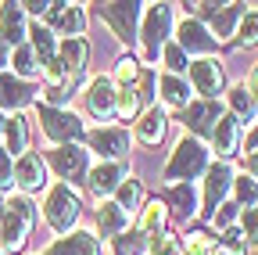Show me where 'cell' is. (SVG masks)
Here are the masks:
<instances>
[{"label":"cell","mask_w":258,"mask_h":255,"mask_svg":"<svg viewBox=\"0 0 258 255\" xmlns=\"http://www.w3.org/2000/svg\"><path fill=\"white\" fill-rule=\"evenodd\" d=\"M32 223H36V205L25 194H8L0 201V241L8 251H18L29 241Z\"/></svg>","instance_id":"obj_1"},{"label":"cell","mask_w":258,"mask_h":255,"mask_svg":"<svg viewBox=\"0 0 258 255\" xmlns=\"http://www.w3.org/2000/svg\"><path fill=\"white\" fill-rule=\"evenodd\" d=\"M201 173H208V144L198 140V137H190V133H183L176 151H172V158H169V166H165V187L190 183Z\"/></svg>","instance_id":"obj_2"},{"label":"cell","mask_w":258,"mask_h":255,"mask_svg":"<svg viewBox=\"0 0 258 255\" xmlns=\"http://www.w3.org/2000/svg\"><path fill=\"white\" fill-rule=\"evenodd\" d=\"M172 43V4H147L140 18V47L147 61H158V54Z\"/></svg>","instance_id":"obj_3"},{"label":"cell","mask_w":258,"mask_h":255,"mask_svg":"<svg viewBox=\"0 0 258 255\" xmlns=\"http://www.w3.org/2000/svg\"><path fill=\"white\" fill-rule=\"evenodd\" d=\"M79 212H83V201H79L76 190L69 183H54L50 194H47V201H43V216L50 223V230L69 234L76 223H79Z\"/></svg>","instance_id":"obj_4"},{"label":"cell","mask_w":258,"mask_h":255,"mask_svg":"<svg viewBox=\"0 0 258 255\" xmlns=\"http://www.w3.org/2000/svg\"><path fill=\"white\" fill-rule=\"evenodd\" d=\"M147 4H137V0H118V4H97V15H101L118 43H133L140 40V18H144Z\"/></svg>","instance_id":"obj_5"},{"label":"cell","mask_w":258,"mask_h":255,"mask_svg":"<svg viewBox=\"0 0 258 255\" xmlns=\"http://www.w3.org/2000/svg\"><path fill=\"white\" fill-rule=\"evenodd\" d=\"M36 115H40L43 133H47L54 144H79V140H86V130H83V122H79V115H76V112L40 105V108H36Z\"/></svg>","instance_id":"obj_6"},{"label":"cell","mask_w":258,"mask_h":255,"mask_svg":"<svg viewBox=\"0 0 258 255\" xmlns=\"http://www.w3.org/2000/svg\"><path fill=\"white\" fill-rule=\"evenodd\" d=\"M233 190V169L230 162H212L205 173V190H201V219H215V212L226 205V194Z\"/></svg>","instance_id":"obj_7"},{"label":"cell","mask_w":258,"mask_h":255,"mask_svg":"<svg viewBox=\"0 0 258 255\" xmlns=\"http://www.w3.org/2000/svg\"><path fill=\"white\" fill-rule=\"evenodd\" d=\"M47 162L54 166V173L61 176V183H86V176H90V151L86 147H79V144H57V147H50V155H47Z\"/></svg>","instance_id":"obj_8"},{"label":"cell","mask_w":258,"mask_h":255,"mask_svg":"<svg viewBox=\"0 0 258 255\" xmlns=\"http://www.w3.org/2000/svg\"><path fill=\"white\" fill-rule=\"evenodd\" d=\"M194 18L208 25V33L215 29V40H233L237 25L244 18V4H190Z\"/></svg>","instance_id":"obj_9"},{"label":"cell","mask_w":258,"mask_h":255,"mask_svg":"<svg viewBox=\"0 0 258 255\" xmlns=\"http://www.w3.org/2000/svg\"><path fill=\"white\" fill-rule=\"evenodd\" d=\"M186 79H190V90L198 93L201 101H219V93H222V86H226L222 61H219V58H198V61H190Z\"/></svg>","instance_id":"obj_10"},{"label":"cell","mask_w":258,"mask_h":255,"mask_svg":"<svg viewBox=\"0 0 258 255\" xmlns=\"http://www.w3.org/2000/svg\"><path fill=\"white\" fill-rule=\"evenodd\" d=\"M90 151L101 155V162H125L129 158V130L125 126H97L86 133Z\"/></svg>","instance_id":"obj_11"},{"label":"cell","mask_w":258,"mask_h":255,"mask_svg":"<svg viewBox=\"0 0 258 255\" xmlns=\"http://www.w3.org/2000/svg\"><path fill=\"white\" fill-rule=\"evenodd\" d=\"M226 115V108H222V101H190L186 108H183V126H186V133L190 137H212L215 133V126H219V119Z\"/></svg>","instance_id":"obj_12"},{"label":"cell","mask_w":258,"mask_h":255,"mask_svg":"<svg viewBox=\"0 0 258 255\" xmlns=\"http://www.w3.org/2000/svg\"><path fill=\"white\" fill-rule=\"evenodd\" d=\"M86 112L97 122H108L118 112V86H115L111 76H93L90 79V86H86Z\"/></svg>","instance_id":"obj_13"},{"label":"cell","mask_w":258,"mask_h":255,"mask_svg":"<svg viewBox=\"0 0 258 255\" xmlns=\"http://www.w3.org/2000/svg\"><path fill=\"white\" fill-rule=\"evenodd\" d=\"M215 36L208 33V25L205 22H198V18H183L179 22V29H176V47L190 58V54H198V58H212V50H215Z\"/></svg>","instance_id":"obj_14"},{"label":"cell","mask_w":258,"mask_h":255,"mask_svg":"<svg viewBox=\"0 0 258 255\" xmlns=\"http://www.w3.org/2000/svg\"><path fill=\"white\" fill-rule=\"evenodd\" d=\"M47 162H43V155L36 151H25L22 158H15V187L22 190V194H40V190L47 187Z\"/></svg>","instance_id":"obj_15"},{"label":"cell","mask_w":258,"mask_h":255,"mask_svg":"<svg viewBox=\"0 0 258 255\" xmlns=\"http://www.w3.org/2000/svg\"><path fill=\"white\" fill-rule=\"evenodd\" d=\"M125 180V162H101V166H93L90 176H86V190L97 198V201H108L115 190L122 187Z\"/></svg>","instance_id":"obj_16"},{"label":"cell","mask_w":258,"mask_h":255,"mask_svg":"<svg viewBox=\"0 0 258 255\" xmlns=\"http://www.w3.org/2000/svg\"><path fill=\"white\" fill-rule=\"evenodd\" d=\"M36 93H40L36 83H25V79H18L15 72H0V108H8V112L18 115L25 105L36 101Z\"/></svg>","instance_id":"obj_17"},{"label":"cell","mask_w":258,"mask_h":255,"mask_svg":"<svg viewBox=\"0 0 258 255\" xmlns=\"http://www.w3.org/2000/svg\"><path fill=\"white\" fill-rule=\"evenodd\" d=\"M158 201L169 209L172 219L186 223V219H194V212H198V187L194 183H172V187H165L158 194Z\"/></svg>","instance_id":"obj_18"},{"label":"cell","mask_w":258,"mask_h":255,"mask_svg":"<svg viewBox=\"0 0 258 255\" xmlns=\"http://www.w3.org/2000/svg\"><path fill=\"white\" fill-rule=\"evenodd\" d=\"M43 25H47V29H50V25L61 29L64 40H79L83 29H86V11H83V4H50Z\"/></svg>","instance_id":"obj_19"},{"label":"cell","mask_w":258,"mask_h":255,"mask_svg":"<svg viewBox=\"0 0 258 255\" xmlns=\"http://www.w3.org/2000/svg\"><path fill=\"white\" fill-rule=\"evenodd\" d=\"M86 58H90V43L79 36V40H61L57 43V65L64 72V79L76 83L83 72H86Z\"/></svg>","instance_id":"obj_20"},{"label":"cell","mask_w":258,"mask_h":255,"mask_svg":"<svg viewBox=\"0 0 258 255\" xmlns=\"http://www.w3.org/2000/svg\"><path fill=\"white\" fill-rule=\"evenodd\" d=\"M0 36L8 40V47L29 43V22L22 4H0Z\"/></svg>","instance_id":"obj_21"},{"label":"cell","mask_w":258,"mask_h":255,"mask_svg":"<svg viewBox=\"0 0 258 255\" xmlns=\"http://www.w3.org/2000/svg\"><path fill=\"white\" fill-rule=\"evenodd\" d=\"M165 130H169V115H165V108L151 105V108L140 115V122H137V140H140L144 147H158L161 140H165Z\"/></svg>","instance_id":"obj_22"},{"label":"cell","mask_w":258,"mask_h":255,"mask_svg":"<svg viewBox=\"0 0 258 255\" xmlns=\"http://www.w3.org/2000/svg\"><path fill=\"white\" fill-rule=\"evenodd\" d=\"M212 144H215V155H219V162H226V158H233L237 147H240V119L226 112L215 126V133H212Z\"/></svg>","instance_id":"obj_23"},{"label":"cell","mask_w":258,"mask_h":255,"mask_svg":"<svg viewBox=\"0 0 258 255\" xmlns=\"http://www.w3.org/2000/svg\"><path fill=\"white\" fill-rule=\"evenodd\" d=\"M190 83L183 79V76H169V72H161L158 76V97H161V105H165V108H186L194 97H190Z\"/></svg>","instance_id":"obj_24"},{"label":"cell","mask_w":258,"mask_h":255,"mask_svg":"<svg viewBox=\"0 0 258 255\" xmlns=\"http://www.w3.org/2000/svg\"><path fill=\"white\" fill-rule=\"evenodd\" d=\"M47 255H101V241L90 230H76L72 237H57L47 248Z\"/></svg>","instance_id":"obj_25"},{"label":"cell","mask_w":258,"mask_h":255,"mask_svg":"<svg viewBox=\"0 0 258 255\" xmlns=\"http://www.w3.org/2000/svg\"><path fill=\"white\" fill-rule=\"evenodd\" d=\"M125 230H129V212L118 209L115 201H101V209H97V234L115 241V237L125 234Z\"/></svg>","instance_id":"obj_26"},{"label":"cell","mask_w":258,"mask_h":255,"mask_svg":"<svg viewBox=\"0 0 258 255\" xmlns=\"http://www.w3.org/2000/svg\"><path fill=\"white\" fill-rule=\"evenodd\" d=\"M4 140H8V155H11V158H15V155H18V158L25 155V147H29V126H25V115H22V112L4 122Z\"/></svg>","instance_id":"obj_27"},{"label":"cell","mask_w":258,"mask_h":255,"mask_svg":"<svg viewBox=\"0 0 258 255\" xmlns=\"http://www.w3.org/2000/svg\"><path fill=\"white\" fill-rule=\"evenodd\" d=\"M11 65H15V76L18 79H36L40 72H43V65H40V58H36V50H32L29 43H22V47H15V58H11Z\"/></svg>","instance_id":"obj_28"},{"label":"cell","mask_w":258,"mask_h":255,"mask_svg":"<svg viewBox=\"0 0 258 255\" xmlns=\"http://www.w3.org/2000/svg\"><path fill=\"white\" fill-rule=\"evenodd\" d=\"M165 223H169V209L154 198V201H147L144 219H140V227H137V230L147 234V237H158V234H165Z\"/></svg>","instance_id":"obj_29"},{"label":"cell","mask_w":258,"mask_h":255,"mask_svg":"<svg viewBox=\"0 0 258 255\" xmlns=\"http://www.w3.org/2000/svg\"><path fill=\"white\" fill-rule=\"evenodd\" d=\"M230 47H237V50L258 47V11H244V18H240V25H237Z\"/></svg>","instance_id":"obj_30"},{"label":"cell","mask_w":258,"mask_h":255,"mask_svg":"<svg viewBox=\"0 0 258 255\" xmlns=\"http://www.w3.org/2000/svg\"><path fill=\"white\" fill-rule=\"evenodd\" d=\"M111 244H115V255H144V251L151 248V237L140 234V230H125V234H118Z\"/></svg>","instance_id":"obj_31"},{"label":"cell","mask_w":258,"mask_h":255,"mask_svg":"<svg viewBox=\"0 0 258 255\" xmlns=\"http://www.w3.org/2000/svg\"><path fill=\"white\" fill-rule=\"evenodd\" d=\"M233 198H237L240 212L244 209H258V180H251L247 173L244 176H233Z\"/></svg>","instance_id":"obj_32"},{"label":"cell","mask_w":258,"mask_h":255,"mask_svg":"<svg viewBox=\"0 0 258 255\" xmlns=\"http://www.w3.org/2000/svg\"><path fill=\"white\" fill-rule=\"evenodd\" d=\"M230 115H237L240 122H251V115H254V105H251V93H247V86H244V83L230 90Z\"/></svg>","instance_id":"obj_33"},{"label":"cell","mask_w":258,"mask_h":255,"mask_svg":"<svg viewBox=\"0 0 258 255\" xmlns=\"http://www.w3.org/2000/svg\"><path fill=\"white\" fill-rule=\"evenodd\" d=\"M140 198H144V187H140L137 180H122V187L115 190V205L125 209V212H137Z\"/></svg>","instance_id":"obj_34"},{"label":"cell","mask_w":258,"mask_h":255,"mask_svg":"<svg viewBox=\"0 0 258 255\" xmlns=\"http://www.w3.org/2000/svg\"><path fill=\"white\" fill-rule=\"evenodd\" d=\"M183 255H222L219 241L208 237V234H190L186 244H183Z\"/></svg>","instance_id":"obj_35"},{"label":"cell","mask_w":258,"mask_h":255,"mask_svg":"<svg viewBox=\"0 0 258 255\" xmlns=\"http://www.w3.org/2000/svg\"><path fill=\"white\" fill-rule=\"evenodd\" d=\"M137 112H140V90L137 86H118V112L115 115L129 122Z\"/></svg>","instance_id":"obj_36"},{"label":"cell","mask_w":258,"mask_h":255,"mask_svg":"<svg viewBox=\"0 0 258 255\" xmlns=\"http://www.w3.org/2000/svg\"><path fill=\"white\" fill-rule=\"evenodd\" d=\"M161 61H165V72H169V76H183V72L190 69V61H186V54L176 47V40L165 43V50H161Z\"/></svg>","instance_id":"obj_37"},{"label":"cell","mask_w":258,"mask_h":255,"mask_svg":"<svg viewBox=\"0 0 258 255\" xmlns=\"http://www.w3.org/2000/svg\"><path fill=\"white\" fill-rule=\"evenodd\" d=\"M140 79V61L129 54V58H118V65H115V83L118 86H137Z\"/></svg>","instance_id":"obj_38"},{"label":"cell","mask_w":258,"mask_h":255,"mask_svg":"<svg viewBox=\"0 0 258 255\" xmlns=\"http://www.w3.org/2000/svg\"><path fill=\"white\" fill-rule=\"evenodd\" d=\"M219 248H222V255H247V241H244L240 227L226 230V234L219 237Z\"/></svg>","instance_id":"obj_39"},{"label":"cell","mask_w":258,"mask_h":255,"mask_svg":"<svg viewBox=\"0 0 258 255\" xmlns=\"http://www.w3.org/2000/svg\"><path fill=\"white\" fill-rule=\"evenodd\" d=\"M147 251L151 255H183V244L172 234H158V237H151V248Z\"/></svg>","instance_id":"obj_40"},{"label":"cell","mask_w":258,"mask_h":255,"mask_svg":"<svg viewBox=\"0 0 258 255\" xmlns=\"http://www.w3.org/2000/svg\"><path fill=\"white\" fill-rule=\"evenodd\" d=\"M240 234H244L247 248H258V209H244L240 212Z\"/></svg>","instance_id":"obj_41"},{"label":"cell","mask_w":258,"mask_h":255,"mask_svg":"<svg viewBox=\"0 0 258 255\" xmlns=\"http://www.w3.org/2000/svg\"><path fill=\"white\" fill-rule=\"evenodd\" d=\"M237 219H240V205H237V201H226V205L215 212V219H212V223L226 234V230H233V223H237Z\"/></svg>","instance_id":"obj_42"},{"label":"cell","mask_w":258,"mask_h":255,"mask_svg":"<svg viewBox=\"0 0 258 255\" xmlns=\"http://www.w3.org/2000/svg\"><path fill=\"white\" fill-rule=\"evenodd\" d=\"M15 187V158L8 155V147H0V190Z\"/></svg>","instance_id":"obj_43"},{"label":"cell","mask_w":258,"mask_h":255,"mask_svg":"<svg viewBox=\"0 0 258 255\" xmlns=\"http://www.w3.org/2000/svg\"><path fill=\"white\" fill-rule=\"evenodd\" d=\"M247 93H251V105H254V112H258V65H254L251 76H247Z\"/></svg>","instance_id":"obj_44"},{"label":"cell","mask_w":258,"mask_h":255,"mask_svg":"<svg viewBox=\"0 0 258 255\" xmlns=\"http://www.w3.org/2000/svg\"><path fill=\"white\" fill-rule=\"evenodd\" d=\"M244 173H247L251 180H258V151H251V155L244 158Z\"/></svg>","instance_id":"obj_45"},{"label":"cell","mask_w":258,"mask_h":255,"mask_svg":"<svg viewBox=\"0 0 258 255\" xmlns=\"http://www.w3.org/2000/svg\"><path fill=\"white\" fill-rule=\"evenodd\" d=\"M244 151H247V155H251V151H258V122L251 126V133L244 137Z\"/></svg>","instance_id":"obj_46"},{"label":"cell","mask_w":258,"mask_h":255,"mask_svg":"<svg viewBox=\"0 0 258 255\" xmlns=\"http://www.w3.org/2000/svg\"><path fill=\"white\" fill-rule=\"evenodd\" d=\"M4 65H11V47H8L4 36H0V72H4Z\"/></svg>","instance_id":"obj_47"},{"label":"cell","mask_w":258,"mask_h":255,"mask_svg":"<svg viewBox=\"0 0 258 255\" xmlns=\"http://www.w3.org/2000/svg\"><path fill=\"white\" fill-rule=\"evenodd\" d=\"M4 122H8V119H0V130H4Z\"/></svg>","instance_id":"obj_48"},{"label":"cell","mask_w":258,"mask_h":255,"mask_svg":"<svg viewBox=\"0 0 258 255\" xmlns=\"http://www.w3.org/2000/svg\"><path fill=\"white\" fill-rule=\"evenodd\" d=\"M251 255H258V248H254V251H251Z\"/></svg>","instance_id":"obj_49"}]
</instances>
